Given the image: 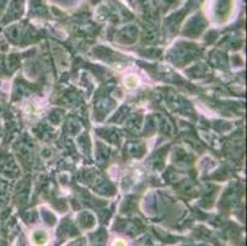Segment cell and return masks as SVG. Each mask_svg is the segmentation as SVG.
<instances>
[{
    "mask_svg": "<svg viewBox=\"0 0 247 246\" xmlns=\"http://www.w3.org/2000/svg\"><path fill=\"white\" fill-rule=\"evenodd\" d=\"M124 85L128 89H134V87H137L139 85V79L135 75H128L124 79Z\"/></svg>",
    "mask_w": 247,
    "mask_h": 246,
    "instance_id": "6da1fadb",
    "label": "cell"
},
{
    "mask_svg": "<svg viewBox=\"0 0 247 246\" xmlns=\"http://www.w3.org/2000/svg\"><path fill=\"white\" fill-rule=\"evenodd\" d=\"M115 246H125V245H124V242H122V241L119 240V241H117V242L115 244Z\"/></svg>",
    "mask_w": 247,
    "mask_h": 246,
    "instance_id": "7a4b0ae2",
    "label": "cell"
}]
</instances>
